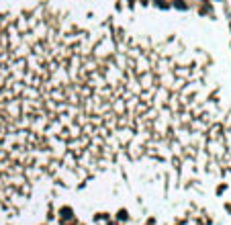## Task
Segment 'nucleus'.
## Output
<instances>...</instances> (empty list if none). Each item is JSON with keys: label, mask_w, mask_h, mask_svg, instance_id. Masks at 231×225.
I'll return each instance as SVG.
<instances>
[{"label": "nucleus", "mask_w": 231, "mask_h": 225, "mask_svg": "<svg viewBox=\"0 0 231 225\" xmlns=\"http://www.w3.org/2000/svg\"><path fill=\"white\" fill-rule=\"evenodd\" d=\"M151 166L190 191L231 172V119L209 60L39 4L0 13V217L43 188Z\"/></svg>", "instance_id": "nucleus-1"}]
</instances>
